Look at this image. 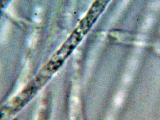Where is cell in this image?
Returning a JSON list of instances; mask_svg holds the SVG:
<instances>
[{
	"instance_id": "obj_1",
	"label": "cell",
	"mask_w": 160,
	"mask_h": 120,
	"mask_svg": "<svg viewBox=\"0 0 160 120\" xmlns=\"http://www.w3.org/2000/svg\"><path fill=\"white\" fill-rule=\"evenodd\" d=\"M10 23L8 21H5L0 28V44H4L8 40L10 31Z\"/></svg>"
},
{
	"instance_id": "obj_2",
	"label": "cell",
	"mask_w": 160,
	"mask_h": 120,
	"mask_svg": "<svg viewBox=\"0 0 160 120\" xmlns=\"http://www.w3.org/2000/svg\"><path fill=\"white\" fill-rule=\"evenodd\" d=\"M8 14H10L11 16H14V11H13L12 10V8H11V7L9 8L8 9Z\"/></svg>"
}]
</instances>
